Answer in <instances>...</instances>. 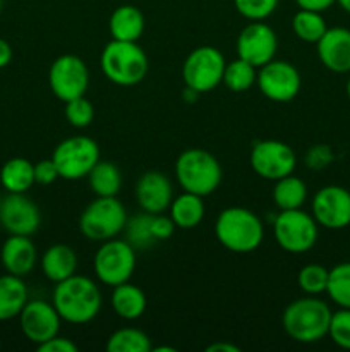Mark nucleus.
Returning a JSON list of instances; mask_svg holds the SVG:
<instances>
[{
  "mask_svg": "<svg viewBox=\"0 0 350 352\" xmlns=\"http://www.w3.org/2000/svg\"><path fill=\"white\" fill-rule=\"evenodd\" d=\"M51 305L64 322L84 325L95 320L102 309V292L86 275H72L55 284Z\"/></svg>",
  "mask_w": 350,
  "mask_h": 352,
  "instance_id": "obj_1",
  "label": "nucleus"
},
{
  "mask_svg": "<svg viewBox=\"0 0 350 352\" xmlns=\"http://www.w3.org/2000/svg\"><path fill=\"white\" fill-rule=\"evenodd\" d=\"M331 309L323 299L307 296L292 301L281 315V325L292 340L301 344L319 342L328 336Z\"/></svg>",
  "mask_w": 350,
  "mask_h": 352,
  "instance_id": "obj_2",
  "label": "nucleus"
},
{
  "mask_svg": "<svg viewBox=\"0 0 350 352\" xmlns=\"http://www.w3.org/2000/svg\"><path fill=\"white\" fill-rule=\"evenodd\" d=\"M215 236L232 253H250L264 239V227L259 217L244 206L222 210L215 222Z\"/></svg>",
  "mask_w": 350,
  "mask_h": 352,
  "instance_id": "obj_3",
  "label": "nucleus"
},
{
  "mask_svg": "<svg viewBox=\"0 0 350 352\" xmlns=\"http://www.w3.org/2000/svg\"><path fill=\"white\" fill-rule=\"evenodd\" d=\"M100 67L105 78L117 86H136L146 78L150 62L137 41L112 40L100 55Z\"/></svg>",
  "mask_w": 350,
  "mask_h": 352,
  "instance_id": "obj_4",
  "label": "nucleus"
},
{
  "mask_svg": "<svg viewBox=\"0 0 350 352\" xmlns=\"http://www.w3.org/2000/svg\"><path fill=\"white\" fill-rule=\"evenodd\" d=\"M175 177L184 191L205 198L220 188L223 170L215 155L201 148H189L175 160Z\"/></svg>",
  "mask_w": 350,
  "mask_h": 352,
  "instance_id": "obj_5",
  "label": "nucleus"
},
{
  "mask_svg": "<svg viewBox=\"0 0 350 352\" xmlns=\"http://www.w3.org/2000/svg\"><path fill=\"white\" fill-rule=\"evenodd\" d=\"M127 226L126 206L117 196H96L79 217V230L89 241L113 239Z\"/></svg>",
  "mask_w": 350,
  "mask_h": 352,
  "instance_id": "obj_6",
  "label": "nucleus"
},
{
  "mask_svg": "<svg viewBox=\"0 0 350 352\" xmlns=\"http://www.w3.org/2000/svg\"><path fill=\"white\" fill-rule=\"evenodd\" d=\"M275 241L283 251L292 254L307 253L316 246L319 226L314 217L302 208L280 210L273 226Z\"/></svg>",
  "mask_w": 350,
  "mask_h": 352,
  "instance_id": "obj_7",
  "label": "nucleus"
},
{
  "mask_svg": "<svg viewBox=\"0 0 350 352\" xmlns=\"http://www.w3.org/2000/svg\"><path fill=\"white\" fill-rule=\"evenodd\" d=\"M93 268L102 284L108 287L129 282L136 270V251L129 241H103L93 258Z\"/></svg>",
  "mask_w": 350,
  "mask_h": 352,
  "instance_id": "obj_8",
  "label": "nucleus"
},
{
  "mask_svg": "<svg viewBox=\"0 0 350 352\" xmlns=\"http://www.w3.org/2000/svg\"><path fill=\"white\" fill-rule=\"evenodd\" d=\"M225 65L226 60L218 48L202 45L185 57L182 65V79L187 88H192L199 95L209 93L222 85Z\"/></svg>",
  "mask_w": 350,
  "mask_h": 352,
  "instance_id": "obj_9",
  "label": "nucleus"
},
{
  "mask_svg": "<svg viewBox=\"0 0 350 352\" xmlns=\"http://www.w3.org/2000/svg\"><path fill=\"white\" fill-rule=\"evenodd\" d=\"M51 160L62 179L78 181L88 177L91 168L100 162V146L89 136H71L55 146Z\"/></svg>",
  "mask_w": 350,
  "mask_h": 352,
  "instance_id": "obj_10",
  "label": "nucleus"
},
{
  "mask_svg": "<svg viewBox=\"0 0 350 352\" xmlns=\"http://www.w3.org/2000/svg\"><path fill=\"white\" fill-rule=\"evenodd\" d=\"M48 85L51 93L64 103L78 96H84L89 86L88 65L78 55H60L50 65Z\"/></svg>",
  "mask_w": 350,
  "mask_h": 352,
  "instance_id": "obj_11",
  "label": "nucleus"
},
{
  "mask_svg": "<svg viewBox=\"0 0 350 352\" xmlns=\"http://www.w3.org/2000/svg\"><path fill=\"white\" fill-rule=\"evenodd\" d=\"M249 162L254 174L266 181H278L285 175L294 174L297 167L295 151L287 143L278 140H263L254 143Z\"/></svg>",
  "mask_w": 350,
  "mask_h": 352,
  "instance_id": "obj_12",
  "label": "nucleus"
},
{
  "mask_svg": "<svg viewBox=\"0 0 350 352\" xmlns=\"http://www.w3.org/2000/svg\"><path fill=\"white\" fill-rule=\"evenodd\" d=\"M256 85L271 102L287 103L299 95L302 78L299 69L287 60H271L257 69Z\"/></svg>",
  "mask_w": 350,
  "mask_h": 352,
  "instance_id": "obj_13",
  "label": "nucleus"
},
{
  "mask_svg": "<svg viewBox=\"0 0 350 352\" xmlns=\"http://www.w3.org/2000/svg\"><path fill=\"white\" fill-rule=\"evenodd\" d=\"M277 50V33L263 21H250L237 36V57L244 58L257 69L273 60Z\"/></svg>",
  "mask_w": 350,
  "mask_h": 352,
  "instance_id": "obj_14",
  "label": "nucleus"
},
{
  "mask_svg": "<svg viewBox=\"0 0 350 352\" xmlns=\"http://www.w3.org/2000/svg\"><path fill=\"white\" fill-rule=\"evenodd\" d=\"M0 226L10 236H33L41 226V213L26 192H9L0 203Z\"/></svg>",
  "mask_w": 350,
  "mask_h": 352,
  "instance_id": "obj_15",
  "label": "nucleus"
},
{
  "mask_svg": "<svg viewBox=\"0 0 350 352\" xmlns=\"http://www.w3.org/2000/svg\"><path fill=\"white\" fill-rule=\"evenodd\" d=\"M312 217L319 227L340 230L350 226V191L329 184L319 189L312 198Z\"/></svg>",
  "mask_w": 350,
  "mask_h": 352,
  "instance_id": "obj_16",
  "label": "nucleus"
},
{
  "mask_svg": "<svg viewBox=\"0 0 350 352\" xmlns=\"http://www.w3.org/2000/svg\"><path fill=\"white\" fill-rule=\"evenodd\" d=\"M60 322L62 318L55 306L43 299L27 301L19 315L21 332L30 342L36 344V346L58 336Z\"/></svg>",
  "mask_w": 350,
  "mask_h": 352,
  "instance_id": "obj_17",
  "label": "nucleus"
},
{
  "mask_svg": "<svg viewBox=\"0 0 350 352\" xmlns=\"http://www.w3.org/2000/svg\"><path fill=\"white\" fill-rule=\"evenodd\" d=\"M136 199L139 203L141 210L150 215L163 213L170 208V203L174 199V189H172L170 179L158 170H148L137 179Z\"/></svg>",
  "mask_w": 350,
  "mask_h": 352,
  "instance_id": "obj_18",
  "label": "nucleus"
},
{
  "mask_svg": "<svg viewBox=\"0 0 350 352\" xmlns=\"http://www.w3.org/2000/svg\"><path fill=\"white\" fill-rule=\"evenodd\" d=\"M318 47L319 62L328 71L336 74L350 72V30L347 28H328Z\"/></svg>",
  "mask_w": 350,
  "mask_h": 352,
  "instance_id": "obj_19",
  "label": "nucleus"
},
{
  "mask_svg": "<svg viewBox=\"0 0 350 352\" xmlns=\"http://www.w3.org/2000/svg\"><path fill=\"white\" fill-rule=\"evenodd\" d=\"M0 261L7 274L26 277L34 270L38 261L36 248L30 236H10L5 239L0 250Z\"/></svg>",
  "mask_w": 350,
  "mask_h": 352,
  "instance_id": "obj_20",
  "label": "nucleus"
},
{
  "mask_svg": "<svg viewBox=\"0 0 350 352\" xmlns=\"http://www.w3.org/2000/svg\"><path fill=\"white\" fill-rule=\"evenodd\" d=\"M41 272L54 284L72 277L78 270V254L65 244H54L41 254Z\"/></svg>",
  "mask_w": 350,
  "mask_h": 352,
  "instance_id": "obj_21",
  "label": "nucleus"
},
{
  "mask_svg": "<svg viewBox=\"0 0 350 352\" xmlns=\"http://www.w3.org/2000/svg\"><path fill=\"white\" fill-rule=\"evenodd\" d=\"M144 16L136 6H119L108 21V31L112 40L137 41L144 33Z\"/></svg>",
  "mask_w": 350,
  "mask_h": 352,
  "instance_id": "obj_22",
  "label": "nucleus"
},
{
  "mask_svg": "<svg viewBox=\"0 0 350 352\" xmlns=\"http://www.w3.org/2000/svg\"><path fill=\"white\" fill-rule=\"evenodd\" d=\"M27 287L23 277L5 274L0 275V322L19 318L21 311L30 301Z\"/></svg>",
  "mask_w": 350,
  "mask_h": 352,
  "instance_id": "obj_23",
  "label": "nucleus"
},
{
  "mask_svg": "<svg viewBox=\"0 0 350 352\" xmlns=\"http://www.w3.org/2000/svg\"><path fill=\"white\" fill-rule=\"evenodd\" d=\"M146 294L137 285L130 284V282H124V284L113 287L112 309L122 320L132 322V320L141 318L146 311Z\"/></svg>",
  "mask_w": 350,
  "mask_h": 352,
  "instance_id": "obj_24",
  "label": "nucleus"
},
{
  "mask_svg": "<svg viewBox=\"0 0 350 352\" xmlns=\"http://www.w3.org/2000/svg\"><path fill=\"white\" fill-rule=\"evenodd\" d=\"M170 217L178 229H194L202 222L205 217V201L202 196L194 195V192L184 191L177 198L172 199L170 203Z\"/></svg>",
  "mask_w": 350,
  "mask_h": 352,
  "instance_id": "obj_25",
  "label": "nucleus"
},
{
  "mask_svg": "<svg viewBox=\"0 0 350 352\" xmlns=\"http://www.w3.org/2000/svg\"><path fill=\"white\" fill-rule=\"evenodd\" d=\"M0 184L7 192H27L34 182V164L27 158L16 157L0 168Z\"/></svg>",
  "mask_w": 350,
  "mask_h": 352,
  "instance_id": "obj_26",
  "label": "nucleus"
},
{
  "mask_svg": "<svg viewBox=\"0 0 350 352\" xmlns=\"http://www.w3.org/2000/svg\"><path fill=\"white\" fill-rule=\"evenodd\" d=\"M271 196H273L275 205L280 210H297L302 208L307 199V186L297 175H285V177L275 181Z\"/></svg>",
  "mask_w": 350,
  "mask_h": 352,
  "instance_id": "obj_27",
  "label": "nucleus"
},
{
  "mask_svg": "<svg viewBox=\"0 0 350 352\" xmlns=\"http://www.w3.org/2000/svg\"><path fill=\"white\" fill-rule=\"evenodd\" d=\"M88 182L96 196H117L122 188V174L115 164L100 160L88 174Z\"/></svg>",
  "mask_w": 350,
  "mask_h": 352,
  "instance_id": "obj_28",
  "label": "nucleus"
},
{
  "mask_svg": "<svg viewBox=\"0 0 350 352\" xmlns=\"http://www.w3.org/2000/svg\"><path fill=\"white\" fill-rule=\"evenodd\" d=\"M326 30L328 26H326L323 12L299 9L292 17V31L299 40L305 41V43H318Z\"/></svg>",
  "mask_w": 350,
  "mask_h": 352,
  "instance_id": "obj_29",
  "label": "nucleus"
},
{
  "mask_svg": "<svg viewBox=\"0 0 350 352\" xmlns=\"http://www.w3.org/2000/svg\"><path fill=\"white\" fill-rule=\"evenodd\" d=\"M106 351L108 352H151L153 344L148 333L143 330L126 327L119 329L106 340Z\"/></svg>",
  "mask_w": 350,
  "mask_h": 352,
  "instance_id": "obj_30",
  "label": "nucleus"
},
{
  "mask_svg": "<svg viewBox=\"0 0 350 352\" xmlns=\"http://www.w3.org/2000/svg\"><path fill=\"white\" fill-rule=\"evenodd\" d=\"M257 67L249 64L244 58L237 57L235 60L226 62L223 71V85L233 93H244L256 85Z\"/></svg>",
  "mask_w": 350,
  "mask_h": 352,
  "instance_id": "obj_31",
  "label": "nucleus"
},
{
  "mask_svg": "<svg viewBox=\"0 0 350 352\" xmlns=\"http://www.w3.org/2000/svg\"><path fill=\"white\" fill-rule=\"evenodd\" d=\"M326 294L338 308L350 309V261L335 265L329 270Z\"/></svg>",
  "mask_w": 350,
  "mask_h": 352,
  "instance_id": "obj_32",
  "label": "nucleus"
},
{
  "mask_svg": "<svg viewBox=\"0 0 350 352\" xmlns=\"http://www.w3.org/2000/svg\"><path fill=\"white\" fill-rule=\"evenodd\" d=\"M329 270L319 263H307L299 270L297 284L307 296H319L328 287Z\"/></svg>",
  "mask_w": 350,
  "mask_h": 352,
  "instance_id": "obj_33",
  "label": "nucleus"
},
{
  "mask_svg": "<svg viewBox=\"0 0 350 352\" xmlns=\"http://www.w3.org/2000/svg\"><path fill=\"white\" fill-rule=\"evenodd\" d=\"M65 119L71 126L82 129V127H88L89 124L95 119V107L89 102L86 96H78V98H72L69 102H65Z\"/></svg>",
  "mask_w": 350,
  "mask_h": 352,
  "instance_id": "obj_34",
  "label": "nucleus"
},
{
  "mask_svg": "<svg viewBox=\"0 0 350 352\" xmlns=\"http://www.w3.org/2000/svg\"><path fill=\"white\" fill-rule=\"evenodd\" d=\"M280 0H233L237 12L249 21H264L277 10Z\"/></svg>",
  "mask_w": 350,
  "mask_h": 352,
  "instance_id": "obj_35",
  "label": "nucleus"
},
{
  "mask_svg": "<svg viewBox=\"0 0 350 352\" xmlns=\"http://www.w3.org/2000/svg\"><path fill=\"white\" fill-rule=\"evenodd\" d=\"M328 337L342 349L350 351V309L340 308L331 313Z\"/></svg>",
  "mask_w": 350,
  "mask_h": 352,
  "instance_id": "obj_36",
  "label": "nucleus"
},
{
  "mask_svg": "<svg viewBox=\"0 0 350 352\" xmlns=\"http://www.w3.org/2000/svg\"><path fill=\"white\" fill-rule=\"evenodd\" d=\"M150 213H141L136 219L127 222V237L134 248H144L153 243V236L150 230Z\"/></svg>",
  "mask_w": 350,
  "mask_h": 352,
  "instance_id": "obj_37",
  "label": "nucleus"
},
{
  "mask_svg": "<svg viewBox=\"0 0 350 352\" xmlns=\"http://www.w3.org/2000/svg\"><path fill=\"white\" fill-rule=\"evenodd\" d=\"M175 227L177 226H175V222L172 220L170 215H161V213H156V215L150 217V230L154 241L170 239L175 232Z\"/></svg>",
  "mask_w": 350,
  "mask_h": 352,
  "instance_id": "obj_38",
  "label": "nucleus"
},
{
  "mask_svg": "<svg viewBox=\"0 0 350 352\" xmlns=\"http://www.w3.org/2000/svg\"><path fill=\"white\" fill-rule=\"evenodd\" d=\"M58 177H60V174H58L57 165H55V162L51 160V158L34 164V182H36V184L50 186L54 184Z\"/></svg>",
  "mask_w": 350,
  "mask_h": 352,
  "instance_id": "obj_39",
  "label": "nucleus"
},
{
  "mask_svg": "<svg viewBox=\"0 0 350 352\" xmlns=\"http://www.w3.org/2000/svg\"><path fill=\"white\" fill-rule=\"evenodd\" d=\"M36 349L40 352H78V346H75L71 339L55 336L54 339L36 346Z\"/></svg>",
  "mask_w": 350,
  "mask_h": 352,
  "instance_id": "obj_40",
  "label": "nucleus"
},
{
  "mask_svg": "<svg viewBox=\"0 0 350 352\" xmlns=\"http://www.w3.org/2000/svg\"><path fill=\"white\" fill-rule=\"evenodd\" d=\"M295 3L299 6V9L325 12V10H328L329 7L333 6V3H336V0H295Z\"/></svg>",
  "mask_w": 350,
  "mask_h": 352,
  "instance_id": "obj_41",
  "label": "nucleus"
},
{
  "mask_svg": "<svg viewBox=\"0 0 350 352\" xmlns=\"http://www.w3.org/2000/svg\"><path fill=\"white\" fill-rule=\"evenodd\" d=\"M12 60V47L7 40L0 38V69L7 67Z\"/></svg>",
  "mask_w": 350,
  "mask_h": 352,
  "instance_id": "obj_42",
  "label": "nucleus"
},
{
  "mask_svg": "<svg viewBox=\"0 0 350 352\" xmlns=\"http://www.w3.org/2000/svg\"><path fill=\"white\" fill-rule=\"evenodd\" d=\"M206 351L208 352H240L239 347L233 346V344L230 342H215L211 344V346L206 347Z\"/></svg>",
  "mask_w": 350,
  "mask_h": 352,
  "instance_id": "obj_43",
  "label": "nucleus"
},
{
  "mask_svg": "<svg viewBox=\"0 0 350 352\" xmlns=\"http://www.w3.org/2000/svg\"><path fill=\"white\" fill-rule=\"evenodd\" d=\"M336 3H338L345 12L350 14V0H336Z\"/></svg>",
  "mask_w": 350,
  "mask_h": 352,
  "instance_id": "obj_44",
  "label": "nucleus"
},
{
  "mask_svg": "<svg viewBox=\"0 0 350 352\" xmlns=\"http://www.w3.org/2000/svg\"><path fill=\"white\" fill-rule=\"evenodd\" d=\"M177 352V349L175 347H167V346H161V347H153V351L151 352Z\"/></svg>",
  "mask_w": 350,
  "mask_h": 352,
  "instance_id": "obj_45",
  "label": "nucleus"
},
{
  "mask_svg": "<svg viewBox=\"0 0 350 352\" xmlns=\"http://www.w3.org/2000/svg\"><path fill=\"white\" fill-rule=\"evenodd\" d=\"M345 91H347V96H349V100H350V78H349V81H347Z\"/></svg>",
  "mask_w": 350,
  "mask_h": 352,
  "instance_id": "obj_46",
  "label": "nucleus"
},
{
  "mask_svg": "<svg viewBox=\"0 0 350 352\" xmlns=\"http://www.w3.org/2000/svg\"><path fill=\"white\" fill-rule=\"evenodd\" d=\"M2 3H3V0H0V10H2Z\"/></svg>",
  "mask_w": 350,
  "mask_h": 352,
  "instance_id": "obj_47",
  "label": "nucleus"
},
{
  "mask_svg": "<svg viewBox=\"0 0 350 352\" xmlns=\"http://www.w3.org/2000/svg\"><path fill=\"white\" fill-rule=\"evenodd\" d=\"M0 203H2V196H0Z\"/></svg>",
  "mask_w": 350,
  "mask_h": 352,
  "instance_id": "obj_48",
  "label": "nucleus"
},
{
  "mask_svg": "<svg viewBox=\"0 0 350 352\" xmlns=\"http://www.w3.org/2000/svg\"><path fill=\"white\" fill-rule=\"evenodd\" d=\"M0 347H2V342H0Z\"/></svg>",
  "mask_w": 350,
  "mask_h": 352,
  "instance_id": "obj_49",
  "label": "nucleus"
}]
</instances>
